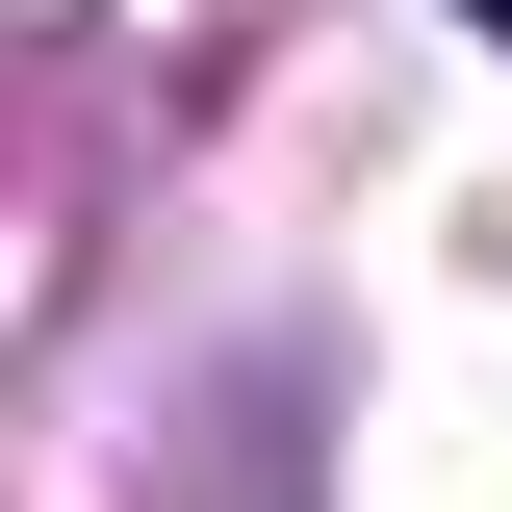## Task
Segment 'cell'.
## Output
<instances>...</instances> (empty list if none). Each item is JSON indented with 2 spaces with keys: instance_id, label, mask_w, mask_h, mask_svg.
Masks as SVG:
<instances>
[{
  "instance_id": "cell-1",
  "label": "cell",
  "mask_w": 512,
  "mask_h": 512,
  "mask_svg": "<svg viewBox=\"0 0 512 512\" xmlns=\"http://www.w3.org/2000/svg\"><path fill=\"white\" fill-rule=\"evenodd\" d=\"M487 52H512V0H487Z\"/></svg>"
}]
</instances>
